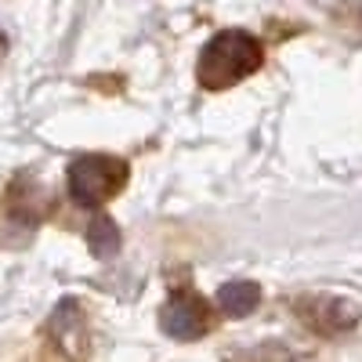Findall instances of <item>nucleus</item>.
Returning a JSON list of instances; mask_svg holds the SVG:
<instances>
[{"instance_id": "obj_2", "label": "nucleus", "mask_w": 362, "mask_h": 362, "mask_svg": "<svg viewBox=\"0 0 362 362\" xmlns=\"http://www.w3.org/2000/svg\"><path fill=\"white\" fill-rule=\"evenodd\" d=\"M127 185V163L116 156H80L69 167V192L76 203L95 206Z\"/></svg>"}, {"instance_id": "obj_1", "label": "nucleus", "mask_w": 362, "mask_h": 362, "mask_svg": "<svg viewBox=\"0 0 362 362\" xmlns=\"http://www.w3.org/2000/svg\"><path fill=\"white\" fill-rule=\"evenodd\" d=\"M261 66V47L247 33H221L206 44L199 58V83L210 90H221L235 80H243Z\"/></svg>"}, {"instance_id": "obj_4", "label": "nucleus", "mask_w": 362, "mask_h": 362, "mask_svg": "<svg viewBox=\"0 0 362 362\" xmlns=\"http://www.w3.org/2000/svg\"><path fill=\"white\" fill-rule=\"evenodd\" d=\"M261 305V286L250 279H232L225 286H218V308L232 319H243Z\"/></svg>"}, {"instance_id": "obj_5", "label": "nucleus", "mask_w": 362, "mask_h": 362, "mask_svg": "<svg viewBox=\"0 0 362 362\" xmlns=\"http://www.w3.org/2000/svg\"><path fill=\"white\" fill-rule=\"evenodd\" d=\"M87 247L98 261H109L116 250H119V228L109 214H98L95 221L87 225Z\"/></svg>"}, {"instance_id": "obj_3", "label": "nucleus", "mask_w": 362, "mask_h": 362, "mask_svg": "<svg viewBox=\"0 0 362 362\" xmlns=\"http://www.w3.org/2000/svg\"><path fill=\"white\" fill-rule=\"evenodd\" d=\"M160 326H163V334H170L177 341H196V337L206 334V326H210V305L196 290H181L163 305Z\"/></svg>"}]
</instances>
